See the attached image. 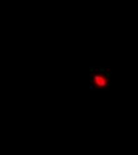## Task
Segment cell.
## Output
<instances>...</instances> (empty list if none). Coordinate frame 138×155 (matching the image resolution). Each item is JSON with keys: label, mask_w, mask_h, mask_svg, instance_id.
Listing matches in <instances>:
<instances>
[{"label": "cell", "mask_w": 138, "mask_h": 155, "mask_svg": "<svg viewBox=\"0 0 138 155\" xmlns=\"http://www.w3.org/2000/svg\"><path fill=\"white\" fill-rule=\"evenodd\" d=\"M91 84L94 85L95 88H99V87H105L106 85H108V81L105 78V75H100V73H95L91 75Z\"/></svg>", "instance_id": "obj_1"}]
</instances>
